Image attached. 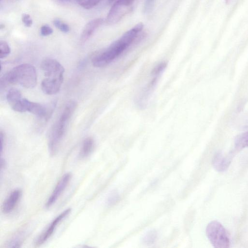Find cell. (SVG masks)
<instances>
[{
	"instance_id": "f1b7e54d",
	"label": "cell",
	"mask_w": 248,
	"mask_h": 248,
	"mask_svg": "<svg viewBox=\"0 0 248 248\" xmlns=\"http://www.w3.org/2000/svg\"><path fill=\"white\" fill-rule=\"evenodd\" d=\"M6 1H8L9 2H15L18 0H6Z\"/></svg>"
},
{
	"instance_id": "e0dca14e",
	"label": "cell",
	"mask_w": 248,
	"mask_h": 248,
	"mask_svg": "<svg viewBox=\"0 0 248 248\" xmlns=\"http://www.w3.org/2000/svg\"><path fill=\"white\" fill-rule=\"evenodd\" d=\"M82 7L89 9L96 6L102 0H76Z\"/></svg>"
},
{
	"instance_id": "6da1fadb",
	"label": "cell",
	"mask_w": 248,
	"mask_h": 248,
	"mask_svg": "<svg viewBox=\"0 0 248 248\" xmlns=\"http://www.w3.org/2000/svg\"><path fill=\"white\" fill-rule=\"evenodd\" d=\"M143 28V24L140 23L127 31L107 48L96 54L92 60L93 65L103 67L117 59L133 43Z\"/></svg>"
},
{
	"instance_id": "30bf717a",
	"label": "cell",
	"mask_w": 248,
	"mask_h": 248,
	"mask_svg": "<svg viewBox=\"0 0 248 248\" xmlns=\"http://www.w3.org/2000/svg\"><path fill=\"white\" fill-rule=\"evenodd\" d=\"M22 195L20 189H16L12 191L4 201L1 206V211L4 214L11 212L16 207Z\"/></svg>"
},
{
	"instance_id": "44dd1931",
	"label": "cell",
	"mask_w": 248,
	"mask_h": 248,
	"mask_svg": "<svg viewBox=\"0 0 248 248\" xmlns=\"http://www.w3.org/2000/svg\"><path fill=\"white\" fill-rule=\"evenodd\" d=\"M53 31V29L48 25H44L40 29V33L44 36L51 34Z\"/></svg>"
},
{
	"instance_id": "ac0fdd59",
	"label": "cell",
	"mask_w": 248,
	"mask_h": 248,
	"mask_svg": "<svg viewBox=\"0 0 248 248\" xmlns=\"http://www.w3.org/2000/svg\"><path fill=\"white\" fill-rule=\"evenodd\" d=\"M11 52V48L8 44L5 41H0V58L7 57Z\"/></svg>"
},
{
	"instance_id": "52a82bcc",
	"label": "cell",
	"mask_w": 248,
	"mask_h": 248,
	"mask_svg": "<svg viewBox=\"0 0 248 248\" xmlns=\"http://www.w3.org/2000/svg\"><path fill=\"white\" fill-rule=\"evenodd\" d=\"M41 69L46 78L50 79L63 78L64 68L56 60L47 58L41 64Z\"/></svg>"
},
{
	"instance_id": "2e32d148",
	"label": "cell",
	"mask_w": 248,
	"mask_h": 248,
	"mask_svg": "<svg viewBox=\"0 0 248 248\" xmlns=\"http://www.w3.org/2000/svg\"><path fill=\"white\" fill-rule=\"evenodd\" d=\"M24 238V234L22 232H20L12 238L9 240L6 244L5 247L8 248H19L22 244Z\"/></svg>"
},
{
	"instance_id": "9a60e30c",
	"label": "cell",
	"mask_w": 248,
	"mask_h": 248,
	"mask_svg": "<svg viewBox=\"0 0 248 248\" xmlns=\"http://www.w3.org/2000/svg\"><path fill=\"white\" fill-rule=\"evenodd\" d=\"M235 148L239 150L248 146V131L237 136L234 140Z\"/></svg>"
},
{
	"instance_id": "4fadbf2b",
	"label": "cell",
	"mask_w": 248,
	"mask_h": 248,
	"mask_svg": "<svg viewBox=\"0 0 248 248\" xmlns=\"http://www.w3.org/2000/svg\"><path fill=\"white\" fill-rule=\"evenodd\" d=\"M102 18H96L89 21L84 27L80 35V41L84 43L92 35L95 31L103 23Z\"/></svg>"
},
{
	"instance_id": "d6986e66",
	"label": "cell",
	"mask_w": 248,
	"mask_h": 248,
	"mask_svg": "<svg viewBox=\"0 0 248 248\" xmlns=\"http://www.w3.org/2000/svg\"><path fill=\"white\" fill-rule=\"evenodd\" d=\"M53 23L57 29L63 32H67L70 30L69 26L59 19H54Z\"/></svg>"
},
{
	"instance_id": "277c9868",
	"label": "cell",
	"mask_w": 248,
	"mask_h": 248,
	"mask_svg": "<svg viewBox=\"0 0 248 248\" xmlns=\"http://www.w3.org/2000/svg\"><path fill=\"white\" fill-rule=\"evenodd\" d=\"M167 66V62H160L153 69L151 74L150 80L142 88L136 98V104L138 107L142 109L146 107L159 79Z\"/></svg>"
},
{
	"instance_id": "9c48e42d",
	"label": "cell",
	"mask_w": 248,
	"mask_h": 248,
	"mask_svg": "<svg viewBox=\"0 0 248 248\" xmlns=\"http://www.w3.org/2000/svg\"><path fill=\"white\" fill-rule=\"evenodd\" d=\"M71 178L72 174L70 172L66 173L62 176L46 202V208H49L56 202L67 187Z\"/></svg>"
},
{
	"instance_id": "83f0119b",
	"label": "cell",
	"mask_w": 248,
	"mask_h": 248,
	"mask_svg": "<svg viewBox=\"0 0 248 248\" xmlns=\"http://www.w3.org/2000/svg\"><path fill=\"white\" fill-rule=\"evenodd\" d=\"M60 0L63 1V2H70V1H73V0Z\"/></svg>"
},
{
	"instance_id": "484cf974",
	"label": "cell",
	"mask_w": 248,
	"mask_h": 248,
	"mask_svg": "<svg viewBox=\"0 0 248 248\" xmlns=\"http://www.w3.org/2000/svg\"><path fill=\"white\" fill-rule=\"evenodd\" d=\"M5 166V162L4 159H3L2 158H1L0 159V169L2 170L4 167Z\"/></svg>"
},
{
	"instance_id": "ba28073f",
	"label": "cell",
	"mask_w": 248,
	"mask_h": 248,
	"mask_svg": "<svg viewBox=\"0 0 248 248\" xmlns=\"http://www.w3.org/2000/svg\"><path fill=\"white\" fill-rule=\"evenodd\" d=\"M71 211V208L66 209L56 217L49 224L47 228L37 236L34 241V245L40 246L45 243L52 235L59 224L68 216Z\"/></svg>"
},
{
	"instance_id": "7c38bea8",
	"label": "cell",
	"mask_w": 248,
	"mask_h": 248,
	"mask_svg": "<svg viewBox=\"0 0 248 248\" xmlns=\"http://www.w3.org/2000/svg\"><path fill=\"white\" fill-rule=\"evenodd\" d=\"M232 153L227 156H224L221 153H217L214 155L212 164L214 168L218 171H225L229 167L232 158Z\"/></svg>"
},
{
	"instance_id": "d4e9b609",
	"label": "cell",
	"mask_w": 248,
	"mask_h": 248,
	"mask_svg": "<svg viewBox=\"0 0 248 248\" xmlns=\"http://www.w3.org/2000/svg\"><path fill=\"white\" fill-rule=\"evenodd\" d=\"M0 153L2 154L3 148V143H4V135L2 131H0Z\"/></svg>"
},
{
	"instance_id": "603a6c76",
	"label": "cell",
	"mask_w": 248,
	"mask_h": 248,
	"mask_svg": "<svg viewBox=\"0 0 248 248\" xmlns=\"http://www.w3.org/2000/svg\"><path fill=\"white\" fill-rule=\"evenodd\" d=\"M155 0H146L144 9L145 12L150 11L153 7Z\"/></svg>"
},
{
	"instance_id": "4dcf8cb0",
	"label": "cell",
	"mask_w": 248,
	"mask_h": 248,
	"mask_svg": "<svg viewBox=\"0 0 248 248\" xmlns=\"http://www.w3.org/2000/svg\"></svg>"
},
{
	"instance_id": "cb8c5ba5",
	"label": "cell",
	"mask_w": 248,
	"mask_h": 248,
	"mask_svg": "<svg viewBox=\"0 0 248 248\" xmlns=\"http://www.w3.org/2000/svg\"><path fill=\"white\" fill-rule=\"evenodd\" d=\"M117 198V197L114 194L110 195L107 201L108 204L111 205L113 203L116 201Z\"/></svg>"
},
{
	"instance_id": "7402d4cb",
	"label": "cell",
	"mask_w": 248,
	"mask_h": 248,
	"mask_svg": "<svg viewBox=\"0 0 248 248\" xmlns=\"http://www.w3.org/2000/svg\"><path fill=\"white\" fill-rule=\"evenodd\" d=\"M21 19L22 22L26 27H30L32 25V20L29 14H23L22 15Z\"/></svg>"
},
{
	"instance_id": "7a4b0ae2",
	"label": "cell",
	"mask_w": 248,
	"mask_h": 248,
	"mask_svg": "<svg viewBox=\"0 0 248 248\" xmlns=\"http://www.w3.org/2000/svg\"><path fill=\"white\" fill-rule=\"evenodd\" d=\"M77 106L75 101H70L65 105L59 119L52 128L48 137V149L49 154L55 155L60 148L70 120Z\"/></svg>"
},
{
	"instance_id": "4316f807",
	"label": "cell",
	"mask_w": 248,
	"mask_h": 248,
	"mask_svg": "<svg viewBox=\"0 0 248 248\" xmlns=\"http://www.w3.org/2000/svg\"><path fill=\"white\" fill-rule=\"evenodd\" d=\"M117 0H108V1H109V3H114L115 2H116Z\"/></svg>"
},
{
	"instance_id": "ffe728a7",
	"label": "cell",
	"mask_w": 248,
	"mask_h": 248,
	"mask_svg": "<svg viewBox=\"0 0 248 248\" xmlns=\"http://www.w3.org/2000/svg\"><path fill=\"white\" fill-rule=\"evenodd\" d=\"M156 236V232L153 231H150L144 237V241L147 243H152L155 240Z\"/></svg>"
},
{
	"instance_id": "5bb4252c",
	"label": "cell",
	"mask_w": 248,
	"mask_h": 248,
	"mask_svg": "<svg viewBox=\"0 0 248 248\" xmlns=\"http://www.w3.org/2000/svg\"><path fill=\"white\" fill-rule=\"evenodd\" d=\"M94 145L93 139L92 137L86 138L83 141L79 151V156L81 158L88 157L92 152Z\"/></svg>"
},
{
	"instance_id": "5b68a950",
	"label": "cell",
	"mask_w": 248,
	"mask_h": 248,
	"mask_svg": "<svg viewBox=\"0 0 248 248\" xmlns=\"http://www.w3.org/2000/svg\"><path fill=\"white\" fill-rule=\"evenodd\" d=\"M206 234L214 247L228 248L230 247L228 234L222 225L217 221H212L208 224Z\"/></svg>"
},
{
	"instance_id": "8fae6325",
	"label": "cell",
	"mask_w": 248,
	"mask_h": 248,
	"mask_svg": "<svg viewBox=\"0 0 248 248\" xmlns=\"http://www.w3.org/2000/svg\"><path fill=\"white\" fill-rule=\"evenodd\" d=\"M63 78H44L41 82V87L42 91L46 94L52 95L60 91Z\"/></svg>"
},
{
	"instance_id": "3957f363",
	"label": "cell",
	"mask_w": 248,
	"mask_h": 248,
	"mask_svg": "<svg viewBox=\"0 0 248 248\" xmlns=\"http://www.w3.org/2000/svg\"><path fill=\"white\" fill-rule=\"evenodd\" d=\"M37 81V75L35 67L28 63L15 66L3 75L0 79L1 87L9 84H18L23 87L34 88Z\"/></svg>"
},
{
	"instance_id": "8992f818",
	"label": "cell",
	"mask_w": 248,
	"mask_h": 248,
	"mask_svg": "<svg viewBox=\"0 0 248 248\" xmlns=\"http://www.w3.org/2000/svg\"><path fill=\"white\" fill-rule=\"evenodd\" d=\"M135 0H118L113 3L107 15L106 22L109 25L118 22L131 11Z\"/></svg>"
},
{
	"instance_id": "f546056e",
	"label": "cell",
	"mask_w": 248,
	"mask_h": 248,
	"mask_svg": "<svg viewBox=\"0 0 248 248\" xmlns=\"http://www.w3.org/2000/svg\"><path fill=\"white\" fill-rule=\"evenodd\" d=\"M230 0H226L227 2H229Z\"/></svg>"
}]
</instances>
